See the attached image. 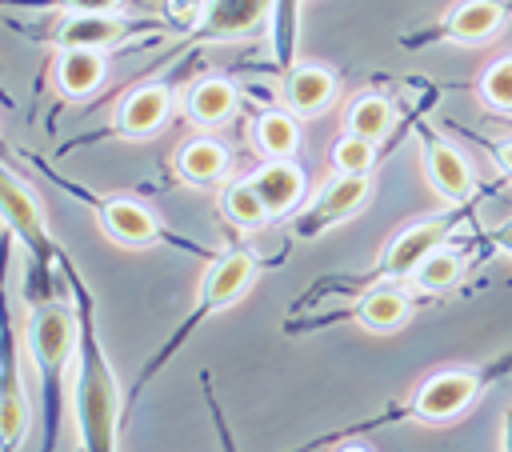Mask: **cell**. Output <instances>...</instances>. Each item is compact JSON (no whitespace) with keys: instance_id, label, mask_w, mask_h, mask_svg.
<instances>
[{"instance_id":"6da1fadb","label":"cell","mask_w":512,"mask_h":452,"mask_svg":"<svg viewBox=\"0 0 512 452\" xmlns=\"http://www.w3.org/2000/svg\"><path fill=\"white\" fill-rule=\"evenodd\" d=\"M72 404H76V432H80V448H116V424H120V388L116 376L100 352L96 340H88L80 348V368H76V388H72Z\"/></svg>"},{"instance_id":"7a4b0ae2","label":"cell","mask_w":512,"mask_h":452,"mask_svg":"<svg viewBox=\"0 0 512 452\" xmlns=\"http://www.w3.org/2000/svg\"><path fill=\"white\" fill-rule=\"evenodd\" d=\"M480 392V376L468 372V368H444V372H432L416 396H412V412L416 420L424 424H448L456 420Z\"/></svg>"},{"instance_id":"3957f363","label":"cell","mask_w":512,"mask_h":452,"mask_svg":"<svg viewBox=\"0 0 512 452\" xmlns=\"http://www.w3.org/2000/svg\"><path fill=\"white\" fill-rule=\"evenodd\" d=\"M76 336H80L76 316H72L68 308L52 304V308H40V312H36L32 332H28V344H32V356L44 364V372L56 376V372H64L68 360L76 356Z\"/></svg>"},{"instance_id":"277c9868","label":"cell","mask_w":512,"mask_h":452,"mask_svg":"<svg viewBox=\"0 0 512 452\" xmlns=\"http://www.w3.org/2000/svg\"><path fill=\"white\" fill-rule=\"evenodd\" d=\"M168 112H172V92H168L164 84H136V88L116 104L112 124H116V132H124V136H152V132L164 128Z\"/></svg>"},{"instance_id":"5b68a950","label":"cell","mask_w":512,"mask_h":452,"mask_svg":"<svg viewBox=\"0 0 512 452\" xmlns=\"http://www.w3.org/2000/svg\"><path fill=\"white\" fill-rule=\"evenodd\" d=\"M272 4L276 0H204L200 28L208 40H236V36L256 32L268 20Z\"/></svg>"},{"instance_id":"8992f818","label":"cell","mask_w":512,"mask_h":452,"mask_svg":"<svg viewBox=\"0 0 512 452\" xmlns=\"http://www.w3.org/2000/svg\"><path fill=\"white\" fill-rule=\"evenodd\" d=\"M100 228L108 240H116L124 248H144V244L160 240V220L136 200H108L100 208Z\"/></svg>"},{"instance_id":"52a82bcc","label":"cell","mask_w":512,"mask_h":452,"mask_svg":"<svg viewBox=\"0 0 512 452\" xmlns=\"http://www.w3.org/2000/svg\"><path fill=\"white\" fill-rule=\"evenodd\" d=\"M444 236H448V220H420V224L404 228V232L388 244L384 260H380L384 276H412V268H416L436 244H444Z\"/></svg>"},{"instance_id":"ba28073f","label":"cell","mask_w":512,"mask_h":452,"mask_svg":"<svg viewBox=\"0 0 512 452\" xmlns=\"http://www.w3.org/2000/svg\"><path fill=\"white\" fill-rule=\"evenodd\" d=\"M424 172H428V184L436 188V196H444L448 204H460V200H468L472 196V188H476V180H472V168H468V160H464V152L460 148H452V144H432L428 152H424Z\"/></svg>"},{"instance_id":"9c48e42d","label":"cell","mask_w":512,"mask_h":452,"mask_svg":"<svg viewBox=\"0 0 512 452\" xmlns=\"http://www.w3.org/2000/svg\"><path fill=\"white\" fill-rule=\"evenodd\" d=\"M248 180L256 184V192H260L268 216H288V212L300 204V196H304V172L292 164V156H288V160H268V164H260Z\"/></svg>"},{"instance_id":"30bf717a","label":"cell","mask_w":512,"mask_h":452,"mask_svg":"<svg viewBox=\"0 0 512 452\" xmlns=\"http://www.w3.org/2000/svg\"><path fill=\"white\" fill-rule=\"evenodd\" d=\"M508 12L500 0H460L448 20H444V32L456 40V44H488L492 36H500Z\"/></svg>"},{"instance_id":"8fae6325","label":"cell","mask_w":512,"mask_h":452,"mask_svg":"<svg viewBox=\"0 0 512 452\" xmlns=\"http://www.w3.org/2000/svg\"><path fill=\"white\" fill-rule=\"evenodd\" d=\"M336 100V76L324 64H300L284 80V104L296 116H320Z\"/></svg>"},{"instance_id":"7c38bea8","label":"cell","mask_w":512,"mask_h":452,"mask_svg":"<svg viewBox=\"0 0 512 452\" xmlns=\"http://www.w3.org/2000/svg\"><path fill=\"white\" fill-rule=\"evenodd\" d=\"M252 280H256V260L248 252H228L204 276V308H228V304H236L252 288Z\"/></svg>"},{"instance_id":"4fadbf2b","label":"cell","mask_w":512,"mask_h":452,"mask_svg":"<svg viewBox=\"0 0 512 452\" xmlns=\"http://www.w3.org/2000/svg\"><path fill=\"white\" fill-rule=\"evenodd\" d=\"M52 80L72 100L96 92L104 84V56H100V48H60L56 68H52Z\"/></svg>"},{"instance_id":"5bb4252c","label":"cell","mask_w":512,"mask_h":452,"mask_svg":"<svg viewBox=\"0 0 512 452\" xmlns=\"http://www.w3.org/2000/svg\"><path fill=\"white\" fill-rule=\"evenodd\" d=\"M236 104H240V92H236L228 80H220V76H204V80H196L192 92H188V100H184L188 116H192L200 128H216V124L232 120Z\"/></svg>"},{"instance_id":"9a60e30c","label":"cell","mask_w":512,"mask_h":452,"mask_svg":"<svg viewBox=\"0 0 512 452\" xmlns=\"http://www.w3.org/2000/svg\"><path fill=\"white\" fill-rule=\"evenodd\" d=\"M176 172L188 184H216L228 172V148L220 140H208V136L184 140L176 148Z\"/></svg>"},{"instance_id":"2e32d148","label":"cell","mask_w":512,"mask_h":452,"mask_svg":"<svg viewBox=\"0 0 512 452\" xmlns=\"http://www.w3.org/2000/svg\"><path fill=\"white\" fill-rule=\"evenodd\" d=\"M124 32V24L112 12H72L56 24L60 48H104Z\"/></svg>"},{"instance_id":"e0dca14e","label":"cell","mask_w":512,"mask_h":452,"mask_svg":"<svg viewBox=\"0 0 512 452\" xmlns=\"http://www.w3.org/2000/svg\"><path fill=\"white\" fill-rule=\"evenodd\" d=\"M408 316H412V300H408L404 288H376V292H368V296L360 300V308H356V320H360L368 332H376V336L404 328Z\"/></svg>"},{"instance_id":"ac0fdd59","label":"cell","mask_w":512,"mask_h":452,"mask_svg":"<svg viewBox=\"0 0 512 452\" xmlns=\"http://www.w3.org/2000/svg\"><path fill=\"white\" fill-rule=\"evenodd\" d=\"M0 204H4V224H8L12 232H20L28 244H40V240H44V212H40V200H36L16 176H4Z\"/></svg>"},{"instance_id":"d6986e66","label":"cell","mask_w":512,"mask_h":452,"mask_svg":"<svg viewBox=\"0 0 512 452\" xmlns=\"http://www.w3.org/2000/svg\"><path fill=\"white\" fill-rule=\"evenodd\" d=\"M252 144H256V152H264L268 160H288V156H296V148H300V124H296V112L288 108H276V112H264L260 120H256V128H252Z\"/></svg>"},{"instance_id":"ffe728a7","label":"cell","mask_w":512,"mask_h":452,"mask_svg":"<svg viewBox=\"0 0 512 452\" xmlns=\"http://www.w3.org/2000/svg\"><path fill=\"white\" fill-rule=\"evenodd\" d=\"M368 172H336L328 184H324V192H320V216L328 220V224H336V220H348L364 200H368Z\"/></svg>"},{"instance_id":"44dd1931","label":"cell","mask_w":512,"mask_h":452,"mask_svg":"<svg viewBox=\"0 0 512 452\" xmlns=\"http://www.w3.org/2000/svg\"><path fill=\"white\" fill-rule=\"evenodd\" d=\"M344 132L380 144V140L392 132V104H388L380 92H360V96L348 104V112H344Z\"/></svg>"},{"instance_id":"7402d4cb","label":"cell","mask_w":512,"mask_h":452,"mask_svg":"<svg viewBox=\"0 0 512 452\" xmlns=\"http://www.w3.org/2000/svg\"><path fill=\"white\" fill-rule=\"evenodd\" d=\"M460 272H464V264H460V252L456 248H448V244H436L416 268H412V284L420 288V292H448V288H456L460 284Z\"/></svg>"},{"instance_id":"603a6c76","label":"cell","mask_w":512,"mask_h":452,"mask_svg":"<svg viewBox=\"0 0 512 452\" xmlns=\"http://www.w3.org/2000/svg\"><path fill=\"white\" fill-rule=\"evenodd\" d=\"M224 216H228L232 224H240V228H260L264 220H272L252 180H236V184L224 192Z\"/></svg>"},{"instance_id":"cb8c5ba5","label":"cell","mask_w":512,"mask_h":452,"mask_svg":"<svg viewBox=\"0 0 512 452\" xmlns=\"http://www.w3.org/2000/svg\"><path fill=\"white\" fill-rule=\"evenodd\" d=\"M24 432H28V400H24L20 384L8 376L4 380V396H0V436H4V448H16Z\"/></svg>"},{"instance_id":"d4e9b609","label":"cell","mask_w":512,"mask_h":452,"mask_svg":"<svg viewBox=\"0 0 512 452\" xmlns=\"http://www.w3.org/2000/svg\"><path fill=\"white\" fill-rule=\"evenodd\" d=\"M480 100L496 112H512V56H500L480 76Z\"/></svg>"},{"instance_id":"484cf974","label":"cell","mask_w":512,"mask_h":452,"mask_svg":"<svg viewBox=\"0 0 512 452\" xmlns=\"http://www.w3.org/2000/svg\"><path fill=\"white\" fill-rule=\"evenodd\" d=\"M372 160H376V144L364 140V136H352V132H344V136L336 140V148H332L336 172H368Z\"/></svg>"},{"instance_id":"4316f807","label":"cell","mask_w":512,"mask_h":452,"mask_svg":"<svg viewBox=\"0 0 512 452\" xmlns=\"http://www.w3.org/2000/svg\"><path fill=\"white\" fill-rule=\"evenodd\" d=\"M72 12H116L120 0H64Z\"/></svg>"},{"instance_id":"83f0119b","label":"cell","mask_w":512,"mask_h":452,"mask_svg":"<svg viewBox=\"0 0 512 452\" xmlns=\"http://www.w3.org/2000/svg\"><path fill=\"white\" fill-rule=\"evenodd\" d=\"M492 240H496V248H504V252L512 256V224H500V228L492 232Z\"/></svg>"},{"instance_id":"f1b7e54d","label":"cell","mask_w":512,"mask_h":452,"mask_svg":"<svg viewBox=\"0 0 512 452\" xmlns=\"http://www.w3.org/2000/svg\"><path fill=\"white\" fill-rule=\"evenodd\" d=\"M500 448L512 452V408H504V420H500Z\"/></svg>"},{"instance_id":"f546056e","label":"cell","mask_w":512,"mask_h":452,"mask_svg":"<svg viewBox=\"0 0 512 452\" xmlns=\"http://www.w3.org/2000/svg\"><path fill=\"white\" fill-rule=\"evenodd\" d=\"M496 164H500V168H504V172H508V176H512V140H508V144H500V148H496Z\"/></svg>"}]
</instances>
